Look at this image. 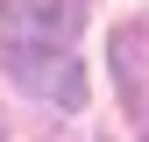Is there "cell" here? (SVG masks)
<instances>
[{
	"instance_id": "6da1fadb",
	"label": "cell",
	"mask_w": 149,
	"mask_h": 142,
	"mask_svg": "<svg viewBox=\"0 0 149 142\" xmlns=\"http://www.w3.org/2000/svg\"><path fill=\"white\" fill-rule=\"evenodd\" d=\"M85 0H0V57H71Z\"/></svg>"
},
{
	"instance_id": "7a4b0ae2",
	"label": "cell",
	"mask_w": 149,
	"mask_h": 142,
	"mask_svg": "<svg viewBox=\"0 0 149 142\" xmlns=\"http://www.w3.org/2000/svg\"><path fill=\"white\" fill-rule=\"evenodd\" d=\"M107 64H114V85H121V106L135 121V135L149 142V22H121Z\"/></svg>"
},
{
	"instance_id": "3957f363",
	"label": "cell",
	"mask_w": 149,
	"mask_h": 142,
	"mask_svg": "<svg viewBox=\"0 0 149 142\" xmlns=\"http://www.w3.org/2000/svg\"><path fill=\"white\" fill-rule=\"evenodd\" d=\"M0 64H7V78L22 85V93H36V100H57V106L85 100V71L71 57H0Z\"/></svg>"
},
{
	"instance_id": "277c9868",
	"label": "cell",
	"mask_w": 149,
	"mask_h": 142,
	"mask_svg": "<svg viewBox=\"0 0 149 142\" xmlns=\"http://www.w3.org/2000/svg\"><path fill=\"white\" fill-rule=\"evenodd\" d=\"M0 142H7V135H0Z\"/></svg>"
}]
</instances>
